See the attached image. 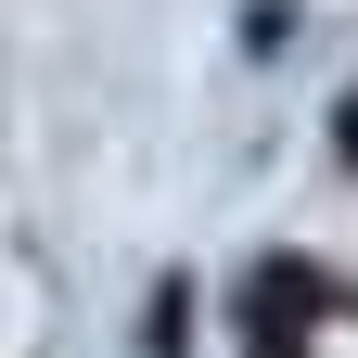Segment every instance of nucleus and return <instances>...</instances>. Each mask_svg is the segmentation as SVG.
Instances as JSON below:
<instances>
[{"mask_svg": "<svg viewBox=\"0 0 358 358\" xmlns=\"http://www.w3.org/2000/svg\"><path fill=\"white\" fill-rule=\"evenodd\" d=\"M243 320H256V358H294V333L320 320V268H256Z\"/></svg>", "mask_w": 358, "mask_h": 358, "instance_id": "obj_1", "label": "nucleus"}]
</instances>
